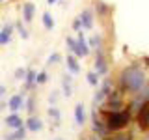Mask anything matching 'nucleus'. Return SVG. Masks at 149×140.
Returning a JSON list of instances; mask_svg holds the SVG:
<instances>
[{"instance_id": "f257e3e1", "label": "nucleus", "mask_w": 149, "mask_h": 140, "mask_svg": "<svg viewBox=\"0 0 149 140\" xmlns=\"http://www.w3.org/2000/svg\"><path fill=\"white\" fill-rule=\"evenodd\" d=\"M146 86V73L138 64H130L119 75V88L129 93H138Z\"/></svg>"}, {"instance_id": "f03ea898", "label": "nucleus", "mask_w": 149, "mask_h": 140, "mask_svg": "<svg viewBox=\"0 0 149 140\" xmlns=\"http://www.w3.org/2000/svg\"><path fill=\"white\" fill-rule=\"evenodd\" d=\"M130 121V112L129 110H110L106 114V127L108 131H119L125 129Z\"/></svg>"}, {"instance_id": "7ed1b4c3", "label": "nucleus", "mask_w": 149, "mask_h": 140, "mask_svg": "<svg viewBox=\"0 0 149 140\" xmlns=\"http://www.w3.org/2000/svg\"><path fill=\"white\" fill-rule=\"evenodd\" d=\"M136 121L140 129H149V99L136 110Z\"/></svg>"}, {"instance_id": "20e7f679", "label": "nucleus", "mask_w": 149, "mask_h": 140, "mask_svg": "<svg viewBox=\"0 0 149 140\" xmlns=\"http://www.w3.org/2000/svg\"><path fill=\"white\" fill-rule=\"evenodd\" d=\"M110 93H112V82L108 78H104V82L101 84L99 92H97V95H95V105H99V103H102L104 99H108Z\"/></svg>"}, {"instance_id": "39448f33", "label": "nucleus", "mask_w": 149, "mask_h": 140, "mask_svg": "<svg viewBox=\"0 0 149 140\" xmlns=\"http://www.w3.org/2000/svg\"><path fill=\"white\" fill-rule=\"evenodd\" d=\"M22 103H24V97H22V93H15V95L9 97V101H8V108L11 110V112H17V110H21V108H22Z\"/></svg>"}, {"instance_id": "423d86ee", "label": "nucleus", "mask_w": 149, "mask_h": 140, "mask_svg": "<svg viewBox=\"0 0 149 140\" xmlns=\"http://www.w3.org/2000/svg\"><path fill=\"white\" fill-rule=\"evenodd\" d=\"M108 108L110 110H121L123 108V101H121L119 92H112L108 97Z\"/></svg>"}, {"instance_id": "0eeeda50", "label": "nucleus", "mask_w": 149, "mask_h": 140, "mask_svg": "<svg viewBox=\"0 0 149 140\" xmlns=\"http://www.w3.org/2000/svg\"><path fill=\"white\" fill-rule=\"evenodd\" d=\"M34 13H36V4L26 2L24 6H22V21L30 24V22H32V19H34Z\"/></svg>"}, {"instance_id": "6e6552de", "label": "nucleus", "mask_w": 149, "mask_h": 140, "mask_svg": "<svg viewBox=\"0 0 149 140\" xmlns=\"http://www.w3.org/2000/svg\"><path fill=\"white\" fill-rule=\"evenodd\" d=\"M95 67H97V73H99V75H106V73H108V64H106L104 56H102V52H101V49L97 50V60H95Z\"/></svg>"}, {"instance_id": "1a4fd4ad", "label": "nucleus", "mask_w": 149, "mask_h": 140, "mask_svg": "<svg viewBox=\"0 0 149 140\" xmlns=\"http://www.w3.org/2000/svg\"><path fill=\"white\" fill-rule=\"evenodd\" d=\"M6 125L9 129H19V127H22V120H21V116L17 114V112H11V114L6 118Z\"/></svg>"}, {"instance_id": "9d476101", "label": "nucleus", "mask_w": 149, "mask_h": 140, "mask_svg": "<svg viewBox=\"0 0 149 140\" xmlns=\"http://www.w3.org/2000/svg\"><path fill=\"white\" fill-rule=\"evenodd\" d=\"M67 47H69V50L74 54V56H78V58H82L84 52H82V49H80V43H78V39H74V37H67Z\"/></svg>"}, {"instance_id": "9b49d317", "label": "nucleus", "mask_w": 149, "mask_h": 140, "mask_svg": "<svg viewBox=\"0 0 149 140\" xmlns=\"http://www.w3.org/2000/svg\"><path fill=\"white\" fill-rule=\"evenodd\" d=\"M11 34H13V24H6L2 30H0V45L9 43V39H11Z\"/></svg>"}, {"instance_id": "f8f14e48", "label": "nucleus", "mask_w": 149, "mask_h": 140, "mask_svg": "<svg viewBox=\"0 0 149 140\" xmlns=\"http://www.w3.org/2000/svg\"><path fill=\"white\" fill-rule=\"evenodd\" d=\"M26 129L30 131V133H37V131L43 129V123H41L39 118H28V121H26Z\"/></svg>"}, {"instance_id": "ddd939ff", "label": "nucleus", "mask_w": 149, "mask_h": 140, "mask_svg": "<svg viewBox=\"0 0 149 140\" xmlns=\"http://www.w3.org/2000/svg\"><path fill=\"white\" fill-rule=\"evenodd\" d=\"M80 19H82V26L86 28V30H90V28L93 26V13L90 11V9H84V11L80 13Z\"/></svg>"}, {"instance_id": "4468645a", "label": "nucleus", "mask_w": 149, "mask_h": 140, "mask_svg": "<svg viewBox=\"0 0 149 140\" xmlns=\"http://www.w3.org/2000/svg\"><path fill=\"white\" fill-rule=\"evenodd\" d=\"M74 121H77V125H84V123H86L84 105H77V106H74Z\"/></svg>"}, {"instance_id": "2eb2a0df", "label": "nucleus", "mask_w": 149, "mask_h": 140, "mask_svg": "<svg viewBox=\"0 0 149 140\" xmlns=\"http://www.w3.org/2000/svg\"><path fill=\"white\" fill-rule=\"evenodd\" d=\"M26 131L28 129H24V127H19V129H13V133H9L4 140H24V136H26Z\"/></svg>"}, {"instance_id": "dca6fc26", "label": "nucleus", "mask_w": 149, "mask_h": 140, "mask_svg": "<svg viewBox=\"0 0 149 140\" xmlns=\"http://www.w3.org/2000/svg\"><path fill=\"white\" fill-rule=\"evenodd\" d=\"M71 82H73V78L69 77V75H63V78H62V88H63V95H65V97H69V95L73 93Z\"/></svg>"}, {"instance_id": "f3484780", "label": "nucleus", "mask_w": 149, "mask_h": 140, "mask_svg": "<svg viewBox=\"0 0 149 140\" xmlns=\"http://www.w3.org/2000/svg\"><path fill=\"white\" fill-rule=\"evenodd\" d=\"M67 67H69V71H71V73H74V75H77L78 71H80V65H78V62L74 60L73 52L67 56Z\"/></svg>"}, {"instance_id": "a211bd4d", "label": "nucleus", "mask_w": 149, "mask_h": 140, "mask_svg": "<svg viewBox=\"0 0 149 140\" xmlns=\"http://www.w3.org/2000/svg\"><path fill=\"white\" fill-rule=\"evenodd\" d=\"M24 80H26V88H32L34 84H37V82H36V80H37V73L34 71V69H28Z\"/></svg>"}, {"instance_id": "6ab92c4d", "label": "nucleus", "mask_w": 149, "mask_h": 140, "mask_svg": "<svg viewBox=\"0 0 149 140\" xmlns=\"http://www.w3.org/2000/svg\"><path fill=\"white\" fill-rule=\"evenodd\" d=\"M49 116L54 120V125H60V120H62V114H60V108H56V106H50L49 110Z\"/></svg>"}, {"instance_id": "aec40b11", "label": "nucleus", "mask_w": 149, "mask_h": 140, "mask_svg": "<svg viewBox=\"0 0 149 140\" xmlns=\"http://www.w3.org/2000/svg\"><path fill=\"white\" fill-rule=\"evenodd\" d=\"M77 39H78V43H80V49H82L84 56H88V54H90V45L86 43V39H84V34H82V32H78Z\"/></svg>"}, {"instance_id": "412c9836", "label": "nucleus", "mask_w": 149, "mask_h": 140, "mask_svg": "<svg viewBox=\"0 0 149 140\" xmlns=\"http://www.w3.org/2000/svg\"><path fill=\"white\" fill-rule=\"evenodd\" d=\"M43 26L47 28V30H52L54 28V19H52V15H50L49 11L43 13Z\"/></svg>"}, {"instance_id": "4be33fe9", "label": "nucleus", "mask_w": 149, "mask_h": 140, "mask_svg": "<svg viewBox=\"0 0 149 140\" xmlns=\"http://www.w3.org/2000/svg\"><path fill=\"white\" fill-rule=\"evenodd\" d=\"M86 80H88V84H91V86H97V84H99V73H97V71H90L88 77H86Z\"/></svg>"}, {"instance_id": "5701e85b", "label": "nucleus", "mask_w": 149, "mask_h": 140, "mask_svg": "<svg viewBox=\"0 0 149 140\" xmlns=\"http://www.w3.org/2000/svg\"><path fill=\"white\" fill-rule=\"evenodd\" d=\"M15 28L19 30V34H21L22 39H28V30H26L24 26H22V22H15Z\"/></svg>"}, {"instance_id": "b1692460", "label": "nucleus", "mask_w": 149, "mask_h": 140, "mask_svg": "<svg viewBox=\"0 0 149 140\" xmlns=\"http://www.w3.org/2000/svg\"><path fill=\"white\" fill-rule=\"evenodd\" d=\"M90 47H93L95 50H99L101 49V37L99 36H93L91 39H90Z\"/></svg>"}, {"instance_id": "393cba45", "label": "nucleus", "mask_w": 149, "mask_h": 140, "mask_svg": "<svg viewBox=\"0 0 149 140\" xmlns=\"http://www.w3.org/2000/svg\"><path fill=\"white\" fill-rule=\"evenodd\" d=\"M60 60H62V54H60V52H52L49 56V60H47V64H58Z\"/></svg>"}, {"instance_id": "a878e982", "label": "nucleus", "mask_w": 149, "mask_h": 140, "mask_svg": "<svg viewBox=\"0 0 149 140\" xmlns=\"http://www.w3.org/2000/svg\"><path fill=\"white\" fill-rule=\"evenodd\" d=\"M47 80H49V75H47V71H43V73H37V84H45Z\"/></svg>"}, {"instance_id": "bb28decb", "label": "nucleus", "mask_w": 149, "mask_h": 140, "mask_svg": "<svg viewBox=\"0 0 149 140\" xmlns=\"http://www.w3.org/2000/svg\"><path fill=\"white\" fill-rule=\"evenodd\" d=\"M73 28H74V30H80V28H84V26H82V19H80V17L73 21Z\"/></svg>"}, {"instance_id": "cd10ccee", "label": "nucleus", "mask_w": 149, "mask_h": 140, "mask_svg": "<svg viewBox=\"0 0 149 140\" xmlns=\"http://www.w3.org/2000/svg\"><path fill=\"white\" fill-rule=\"evenodd\" d=\"M28 110H36V97H30V99H28Z\"/></svg>"}, {"instance_id": "c85d7f7f", "label": "nucleus", "mask_w": 149, "mask_h": 140, "mask_svg": "<svg viewBox=\"0 0 149 140\" xmlns=\"http://www.w3.org/2000/svg\"><path fill=\"white\" fill-rule=\"evenodd\" d=\"M26 71H28V69H17V71H15V77L17 78H22V77H26Z\"/></svg>"}, {"instance_id": "c756f323", "label": "nucleus", "mask_w": 149, "mask_h": 140, "mask_svg": "<svg viewBox=\"0 0 149 140\" xmlns=\"http://www.w3.org/2000/svg\"><path fill=\"white\" fill-rule=\"evenodd\" d=\"M114 140H132V136L130 134H121V136H116Z\"/></svg>"}, {"instance_id": "7c9ffc66", "label": "nucleus", "mask_w": 149, "mask_h": 140, "mask_svg": "<svg viewBox=\"0 0 149 140\" xmlns=\"http://www.w3.org/2000/svg\"><path fill=\"white\" fill-rule=\"evenodd\" d=\"M4 93H6V86H2V84H0V97H4Z\"/></svg>"}, {"instance_id": "2f4dec72", "label": "nucleus", "mask_w": 149, "mask_h": 140, "mask_svg": "<svg viewBox=\"0 0 149 140\" xmlns=\"http://www.w3.org/2000/svg\"><path fill=\"white\" fill-rule=\"evenodd\" d=\"M47 2H49V4H56V2H58V0H47Z\"/></svg>"}, {"instance_id": "473e14b6", "label": "nucleus", "mask_w": 149, "mask_h": 140, "mask_svg": "<svg viewBox=\"0 0 149 140\" xmlns=\"http://www.w3.org/2000/svg\"><path fill=\"white\" fill-rule=\"evenodd\" d=\"M143 140H149V134H147V136H143Z\"/></svg>"}, {"instance_id": "72a5a7b5", "label": "nucleus", "mask_w": 149, "mask_h": 140, "mask_svg": "<svg viewBox=\"0 0 149 140\" xmlns=\"http://www.w3.org/2000/svg\"><path fill=\"white\" fill-rule=\"evenodd\" d=\"M58 140H62V138H58Z\"/></svg>"}, {"instance_id": "f704fd0d", "label": "nucleus", "mask_w": 149, "mask_h": 140, "mask_svg": "<svg viewBox=\"0 0 149 140\" xmlns=\"http://www.w3.org/2000/svg\"><path fill=\"white\" fill-rule=\"evenodd\" d=\"M0 2H2V0H0Z\"/></svg>"}]
</instances>
